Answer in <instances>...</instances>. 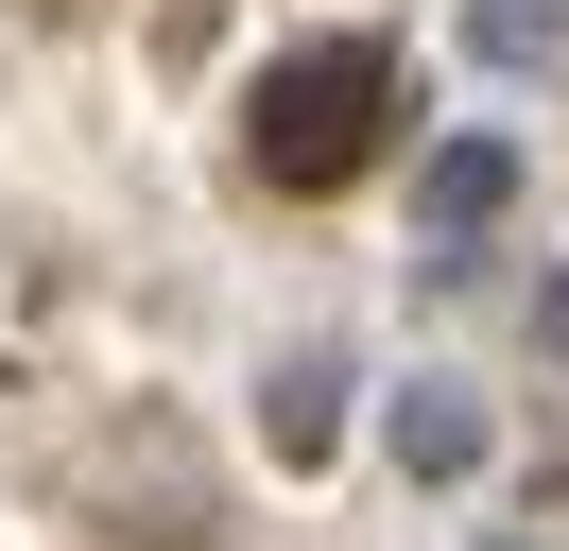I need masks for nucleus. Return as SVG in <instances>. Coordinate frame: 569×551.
Here are the masks:
<instances>
[{"label": "nucleus", "instance_id": "f257e3e1", "mask_svg": "<svg viewBox=\"0 0 569 551\" xmlns=\"http://www.w3.org/2000/svg\"><path fill=\"white\" fill-rule=\"evenodd\" d=\"M380 121H397V52L380 34H311V52H277L242 87V138H259L277 190H346V172L380 156Z\"/></svg>", "mask_w": 569, "mask_h": 551}, {"label": "nucleus", "instance_id": "f03ea898", "mask_svg": "<svg viewBox=\"0 0 569 551\" xmlns=\"http://www.w3.org/2000/svg\"><path fill=\"white\" fill-rule=\"evenodd\" d=\"M380 448H397V482H483V448H500V413L466 397V379H397V413H380Z\"/></svg>", "mask_w": 569, "mask_h": 551}, {"label": "nucleus", "instance_id": "7ed1b4c3", "mask_svg": "<svg viewBox=\"0 0 569 551\" xmlns=\"http://www.w3.org/2000/svg\"><path fill=\"white\" fill-rule=\"evenodd\" d=\"M500 207H518V138H500V121L431 138V172H415V224H431V259H449V241H483Z\"/></svg>", "mask_w": 569, "mask_h": 551}, {"label": "nucleus", "instance_id": "20e7f679", "mask_svg": "<svg viewBox=\"0 0 569 551\" xmlns=\"http://www.w3.org/2000/svg\"><path fill=\"white\" fill-rule=\"evenodd\" d=\"M259 448H277V465H328V448H346V362H328V344H293V362L259 379Z\"/></svg>", "mask_w": 569, "mask_h": 551}, {"label": "nucleus", "instance_id": "39448f33", "mask_svg": "<svg viewBox=\"0 0 569 551\" xmlns=\"http://www.w3.org/2000/svg\"><path fill=\"white\" fill-rule=\"evenodd\" d=\"M466 34H483L500 69H552V52H569V18H552V0H483V18H466Z\"/></svg>", "mask_w": 569, "mask_h": 551}, {"label": "nucleus", "instance_id": "423d86ee", "mask_svg": "<svg viewBox=\"0 0 569 551\" xmlns=\"http://www.w3.org/2000/svg\"><path fill=\"white\" fill-rule=\"evenodd\" d=\"M535 344H552V362H569V276H552V293H535Z\"/></svg>", "mask_w": 569, "mask_h": 551}, {"label": "nucleus", "instance_id": "0eeeda50", "mask_svg": "<svg viewBox=\"0 0 569 551\" xmlns=\"http://www.w3.org/2000/svg\"><path fill=\"white\" fill-rule=\"evenodd\" d=\"M483 551H535V534H483Z\"/></svg>", "mask_w": 569, "mask_h": 551}]
</instances>
